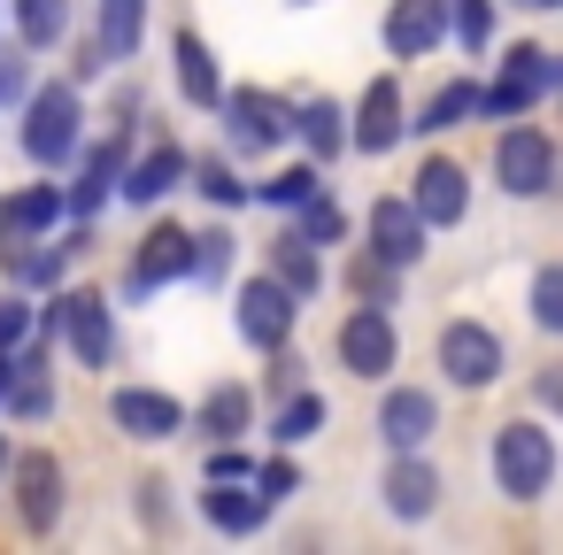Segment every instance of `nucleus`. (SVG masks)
Masks as SVG:
<instances>
[{"mask_svg": "<svg viewBox=\"0 0 563 555\" xmlns=\"http://www.w3.org/2000/svg\"><path fill=\"white\" fill-rule=\"evenodd\" d=\"M186 170H194V155H186L178 140H147V147L124 163V186H117V201H132V209H163V201L186 186Z\"/></svg>", "mask_w": 563, "mask_h": 555, "instance_id": "nucleus-22", "label": "nucleus"}, {"mask_svg": "<svg viewBox=\"0 0 563 555\" xmlns=\"http://www.w3.org/2000/svg\"><path fill=\"white\" fill-rule=\"evenodd\" d=\"M548 47L540 40H509V55L494 63V78L478 86V116L486 124H509V116H532L540 101H548Z\"/></svg>", "mask_w": 563, "mask_h": 555, "instance_id": "nucleus-9", "label": "nucleus"}, {"mask_svg": "<svg viewBox=\"0 0 563 555\" xmlns=\"http://www.w3.org/2000/svg\"><path fill=\"white\" fill-rule=\"evenodd\" d=\"M448 40L478 63L494 47V0H448Z\"/></svg>", "mask_w": 563, "mask_h": 555, "instance_id": "nucleus-37", "label": "nucleus"}, {"mask_svg": "<svg viewBox=\"0 0 563 555\" xmlns=\"http://www.w3.org/2000/svg\"><path fill=\"white\" fill-rule=\"evenodd\" d=\"M201 517L224 532V540H247L278 517V501L255 486V478H201Z\"/></svg>", "mask_w": 563, "mask_h": 555, "instance_id": "nucleus-23", "label": "nucleus"}, {"mask_svg": "<svg viewBox=\"0 0 563 555\" xmlns=\"http://www.w3.org/2000/svg\"><path fill=\"white\" fill-rule=\"evenodd\" d=\"M217 124H224V155L263 163V155H278L294 140V101L286 93H263V86H224Z\"/></svg>", "mask_w": 563, "mask_h": 555, "instance_id": "nucleus-6", "label": "nucleus"}, {"mask_svg": "<svg viewBox=\"0 0 563 555\" xmlns=\"http://www.w3.org/2000/svg\"><path fill=\"white\" fill-rule=\"evenodd\" d=\"M263 270H271L278 286H294L301 301H317V293H324V247H317L301 224H286V232H271V240H263Z\"/></svg>", "mask_w": 563, "mask_h": 555, "instance_id": "nucleus-25", "label": "nucleus"}, {"mask_svg": "<svg viewBox=\"0 0 563 555\" xmlns=\"http://www.w3.org/2000/svg\"><path fill=\"white\" fill-rule=\"evenodd\" d=\"M440 493H448V478H440L432 447L386 455V470H378V509H386V517H401V524H424V517L440 509Z\"/></svg>", "mask_w": 563, "mask_h": 555, "instance_id": "nucleus-14", "label": "nucleus"}, {"mask_svg": "<svg viewBox=\"0 0 563 555\" xmlns=\"http://www.w3.org/2000/svg\"><path fill=\"white\" fill-rule=\"evenodd\" d=\"M132 509L147 517V532H170V478H140L132 486Z\"/></svg>", "mask_w": 563, "mask_h": 555, "instance_id": "nucleus-43", "label": "nucleus"}, {"mask_svg": "<svg viewBox=\"0 0 563 555\" xmlns=\"http://www.w3.org/2000/svg\"><path fill=\"white\" fill-rule=\"evenodd\" d=\"M9 24H16V47H24V55H47V47L70 40L78 0H9Z\"/></svg>", "mask_w": 563, "mask_h": 555, "instance_id": "nucleus-29", "label": "nucleus"}, {"mask_svg": "<svg viewBox=\"0 0 563 555\" xmlns=\"http://www.w3.org/2000/svg\"><path fill=\"white\" fill-rule=\"evenodd\" d=\"M432 363H440V378H448L455 393H486V386L509 370V347H501V332H494L486 317H448V324L432 332Z\"/></svg>", "mask_w": 563, "mask_h": 555, "instance_id": "nucleus-7", "label": "nucleus"}, {"mask_svg": "<svg viewBox=\"0 0 563 555\" xmlns=\"http://www.w3.org/2000/svg\"><path fill=\"white\" fill-rule=\"evenodd\" d=\"M186 186H194V193H201L209 209H224V217L255 201V186L240 178V163H232V155H194V170H186Z\"/></svg>", "mask_w": 563, "mask_h": 555, "instance_id": "nucleus-32", "label": "nucleus"}, {"mask_svg": "<svg viewBox=\"0 0 563 555\" xmlns=\"http://www.w3.org/2000/svg\"><path fill=\"white\" fill-rule=\"evenodd\" d=\"M63 47H70V78H78V86H101V78L117 70V63L101 55V40H93V32H86V40H63Z\"/></svg>", "mask_w": 563, "mask_h": 555, "instance_id": "nucleus-42", "label": "nucleus"}, {"mask_svg": "<svg viewBox=\"0 0 563 555\" xmlns=\"http://www.w3.org/2000/svg\"><path fill=\"white\" fill-rule=\"evenodd\" d=\"M555 470H563V447H555V432H548L540 417H509V424H494V440H486V478H494L501 501H517V509L548 501Z\"/></svg>", "mask_w": 563, "mask_h": 555, "instance_id": "nucleus-2", "label": "nucleus"}, {"mask_svg": "<svg viewBox=\"0 0 563 555\" xmlns=\"http://www.w3.org/2000/svg\"><path fill=\"white\" fill-rule=\"evenodd\" d=\"M109 109L132 124V116H147V93H140V86H117V93H109Z\"/></svg>", "mask_w": 563, "mask_h": 555, "instance_id": "nucleus-46", "label": "nucleus"}, {"mask_svg": "<svg viewBox=\"0 0 563 555\" xmlns=\"http://www.w3.org/2000/svg\"><path fill=\"white\" fill-rule=\"evenodd\" d=\"M401 278H409V270L378 263L371 247H363V255L347 263V293H355V301H378V309H394V301H401Z\"/></svg>", "mask_w": 563, "mask_h": 555, "instance_id": "nucleus-35", "label": "nucleus"}, {"mask_svg": "<svg viewBox=\"0 0 563 555\" xmlns=\"http://www.w3.org/2000/svg\"><path fill=\"white\" fill-rule=\"evenodd\" d=\"M548 93H555V101H563V55H555V63H548Z\"/></svg>", "mask_w": 563, "mask_h": 555, "instance_id": "nucleus-47", "label": "nucleus"}, {"mask_svg": "<svg viewBox=\"0 0 563 555\" xmlns=\"http://www.w3.org/2000/svg\"><path fill=\"white\" fill-rule=\"evenodd\" d=\"M9 455H16V447H9V432H0V486H9Z\"/></svg>", "mask_w": 563, "mask_h": 555, "instance_id": "nucleus-48", "label": "nucleus"}, {"mask_svg": "<svg viewBox=\"0 0 563 555\" xmlns=\"http://www.w3.org/2000/svg\"><path fill=\"white\" fill-rule=\"evenodd\" d=\"M294 140H301V155L309 163H340L347 155V101H332V93H309V101H294Z\"/></svg>", "mask_w": 563, "mask_h": 555, "instance_id": "nucleus-26", "label": "nucleus"}, {"mask_svg": "<svg viewBox=\"0 0 563 555\" xmlns=\"http://www.w3.org/2000/svg\"><path fill=\"white\" fill-rule=\"evenodd\" d=\"M517 9H563V0H517Z\"/></svg>", "mask_w": 563, "mask_h": 555, "instance_id": "nucleus-50", "label": "nucleus"}, {"mask_svg": "<svg viewBox=\"0 0 563 555\" xmlns=\"http://www.w3.org/2000/svg\"><path fill=\"white\" fill-rule=\"evenodd\" d=\"M109 424H117L124 440H140V447H163V440L186 432V401L163 393V386H117V393H109Z\"/></svg>", "mask_w": 563, "mask_h": 555, "instance_id": "nucleus-18", "label": "nucleus"}, {"mask_svg": "<svg viewBox=\"0 0 563 555\" xmlns=\"http://www.w3.org/2000/svg\"><path fill=\"white\" fill-rule=\"evenodd\" d=\"M32 332H40V293H24V286H16L9 301H0V355H16Z\"/></svg>", "mask_w": 563, "mask_h": 555, "instance_id": "nucleus-39", "label": "nucleus"}, {"mask_svg": "<svg viewBox=\"0 0 563 555\" xmlns=\"http://www.w3.org/2000/svg\"><path fill=\"white\" fill-rule=\"evenodd\" d=\"M86 124H93V109H86L78 78H32V93L16 101V147L32 170H70L78 147L93 140Z\"/></svg>", "mask_w": 563, "mask_h": 555, "instance_id": "nucleus-1", "label": "nucleus"}, {"mask_svg": "<svg viewBox=\"0 0 563 555\" xmlns=\"http://www.w3.org/2000/svg\"><path fill=\"white\" fill-rule=\"evenodd\" d=\"M40 324L55 332V347L78 370H109L117 363V301L93 286H55V301H40Z\"/></svg>", "mask_w": 563, "mask_h": 555, "instance_id": "nucleus-3", "label": "nucleus"}, {"mask_svg": "<svg viewBox=\"0 0 563 555\" xmlns=\"http://www.w3.org/2000/svg\"><path fill=\"white\" fill-rule=\"evenodd\" d=\"M301 309H309V301H301L294 286H278L271 270L232 286V332H240V347H255V355L286 347V340H294V324H301Z\"/></svg>", "mask_w": 563, "mask_h": 555, "instance_id": "nucleus-10", "label": "nucleus"}, {"mask_svg": "<svg viewBox=\"0 0 563 555\" xmlns=\"http://www.w3.org/2000/svg\"><path fill=\"white\" fill-rule=\"evenodd\" d=\"M186 432H194L201 447L247 440V432H255V386H247V378H217V386H201V401L186 409Z\"/></svg>", "mask_w": 563, "mask_h": 555, "instance_id": "nucleus-21", "label": "nucleus"}, {"mask_svg": "<svg viewBox=\"0 0 563 555\" xmlns=\"http://www.w3.org/2000/svg\"><path fill=\"white\" fill-rule=\"evenodd\" d=\"M525 309H532V324H540L548 340H563V263H540V270L525 278Z\"/></svg>", "mask_w": 563, "mask_h": 555, "instance_id": "nucleus-36", "label": "nucleus"}, {"mask_svg": "<svg viewBox=\"0 0 563 555\" xmlns=\"http://www.w3.org/2000/svg\"><path fill=\"white\" fill-rule=\"evenodd\" d=\"M409 201H417V217H424L432 232H455V224L471 217V170H463L455 155H424L417 178H409Z\"/></svg>", "mask_w": 563, "mask_h": 555, "instance_id": "nucleus-20", "label": "nucleus"}, {"mask_svg": "<svg viewBox=\"0 0 563 555\" xmlns=\"http://www.w3.org/2000/svg\"><path fill=\"white\" fill-rule=\"evenodd\" d=\"M263 363H271V370H263V401H286V393L301 386V370H309V363L294 355V340H286V347H271Z\"/></svg>", "mask_w": 563, "mask_h": 555, "instance_id": "nucleus-41", "label": "nucleus"}, {"mask_svg": "<svg viewBox=\"0 0 563 555\" xmlns=\"http://www.w3.org/2000/svg\"><path fill=\"white\" fill-rule=\"evenodd\" d=\"M170 63H178V101L201 109V116H217V101H224V63H217V47L186 24V32L170 40Z\"/></svg>", "mask_w": 563, "mask_h": 555, "instance_id": "nucleus-24", "label": "nucleus"}, {"mask_svg": "<svg viewBox=\"0 0 563 555\" xmlns=\"http://www.w3.org/2000/svg\"><path fill=\"white\" fill-rule=\"evenodd\" d=\"M9 378H16V363H9V355H0V393H9Z\"/></svg>", "mask_w": 563, "mask_h": 555, "instance_id": "nucleus-49", "label": "nucleus"}, {"mask_svg": "<svg viewBox=\"0 0 563 555\" xmlns=\"http://www.w3.org/2000/svg\"><path fill=\"white\" fill-rule=\"evenodd\" d=\"M309 193H324V163H309V155L286 163V170H271V178H255V201H263V209H286V217H294Z\"/></svg>", "mask_w": 563, "mask_h": 555, "instance_id": "nucleus-33", "label": "nucleus"}, {"mask_svg": "<svg viewBox=\"0 0 563 555\" xmlns=\"http://www.w3.org/2000/svg\"><path fill=\"white\" fill-rule=\"evenodd\" d=\"M317 432H332V401L317 386H294L286 401H271V447H309Z\"/></svg>", "mask_w": 563, "mask_h": 555, "instance_id": "nucleus-30", "label": "nucleus"}, {"mask_svg": "<svg viewBox=\"0 0 563 555\" xmlns=\"http://www.w3.org/2000/svg\"><path fill=\"white\" fill-rule=\"evenodd\" d=\"M494 186H501L509 201H548V193L563 186V147H555V132L509 116V124L494 132Z\"/></svg>", "mask_w": 563, "mask_h": 555, "instance_id": "nucleus-5", "label": "nucleus"}, {"mask_svg": "<svg viewBox=\"0 0 563 555\" xmlns=\"http://www.w3.org/2000/svg\"><path fill=\"white\" fill-rule=\"evenodd\" d=\"M0 409H9L16 424H47V417H55V378H47V370H16L9 393H0Z\"/></svg>", "mask_w": 563, "mask_h": 555, "instance_id": "nucleus-34", "label": "nucleus"}, {"mask_svg": "<svg viewBox=\"0 0 563 555\" xmlns=\"http://www.w3.org/2000/svg\"><path fill=\"white\" fill-rule=\"evenodd\" d=\"M409 140V101H401V78H371L363 101L347 109V155H394Z\"/></svg>", "mask_w": 563, "mask_h": 555, "instance_id": "nucleus-15", "label": "nucleus"}, {"mask_svg": "<svg viewBox=\"0 0 563 555\" xmlns=\"http://www.w3.org/2000/svg\"><path fill=\"white\" fill-rule=\"evenodd\" d=\"M255 486H263L271 501H294V493H301V463H294V447H271V455H255Z\"/></svg>", "mask_w": 563, "mask_h": 555, "instance_id": "nucleus-40", "label": "nucleus"}, {"mask_svg": "<svg viewBox=\"0 0 563 555\" xmlns=\"http://www.w3.org/2000/svg\"><path fill=\"white\" fill-rule=\"evenodd\" d=\"M232 270H240V232H232V224H201L186 278H194L201 293H232Z\"/></svg>", "mask_w": 563, "mask_h": 555, "instance_id": "nucleus-31", "label": "nucleus"}, {"mask_svg": "<svg viewBox=\"0 0 563 555\" xmlns=\"http://www.w3.org/2000/svg\"><path fill=\"white\" fill-rule=\"evenodd\" d=\"M378 47L394 63H424L448 47V0H386V16H378Z\"/></svg>", "mask_w": 563, "mask_h": 555, "instance_id": "nucleus-17", "label": "nucleus"}, {"mask_svg": "<svg viewBox=\"0 0 563 555\" xmlns=\"http://www.w3.org/2000/svg\"><path fill=\"white\" fill-rule=\"evenodd\" d=\"M124 163H132V132H109V140H86V147H78V163H70V186H63V209H70V224H93V217L117 201V186H124Z\"/></svg>", "mask_w": 563, "mask_h": 555, "instance_id": "nucleus-12", "label": "nucleus"}, {"mask_svg": "<svg viewBox=\"0 0 563 555\" xmlns=\"http://www.w3.org/2000/svg\"><path fill=\"white\" fill-rule=\"evenodd\" d=\"M301 9H317V0H301Z\"/></svg>", "mask_w": 563, "mask_h": 555, "instance_id": "nucleus-51", "label": "nucleus"}, {"mask_svg": "<svg viewBox=\"0 0 563 555\" xmlns=\"http://www.w3.org/2000/svg\"><path fill=\"white\" fill-rule=\"evenodd\" d=\"M186 263H194V232H186V224H170V217H155V224L140 232V247L124 255L117 301H155L163 286H178V278H186Z\"/></svg>", "mask_w": 563, "mask_h": 555, "instance_id": "nucleus-11", "label": "nucleus"}, {"mask_svg": "<svg viewBox=\"0 0 563 555\" xmlns=\"http://www.w3.org/2000/svg\"><path fill=\"white\" fill-rule=\"evenodd\" d=\"M463 124H478V78H448L424 109H409V140H448Z\"/></svg>", "mask_w": 563, "mask_h": 555, "instance_id": "nucleus-27", "label": "nucleus"}, {"mask_svg": "<svg viewBox=\"0 0 563 555\" xmlns=\"http://www.w3.org/2000/svg\"><path fill=\"white\" fill-rule=\"evenodd\" d=\"M294 224H301L317 247H340V240H347V209H340L332 193H309V201L294 209Z\"/></svg>", "mask_w": 563, "mask_h": 555, "instance_id": "nucleus-38", "label": "nucleus"}, {"mask_svg": "<svg viewBox=\"0 0 563 555\" xmlns=\"http://www.w3.org/2000/svg\"><path fill=\"white\" fill-rule=\"evenodd\" d=\"M93 40H101V55L117 70L140 63V47H147V0H93Z\"/></svg>", "mask_w": 563, "mask_h": 555, "instance_id": "nucleus-28", "label": "nucleus"}, {"mask_svg": "<svg viewBox=\"0 0 563 555\" xmlns=\"http://www.w3.org/2000/svg\"><path fill=\"white\" fill-rule=\"evenodd\" d=\"M332 355H340V370H347V378L386 386V370H401V324H394V309L355 301V309L340 317V332H332Z\"/></svg>", "mask_w": 563, "mask_h": 555, "instance_id": "nucleus-8", "label": "nucleus"}, {"mask_svg": "<svg viewBox=\"0 0 563 555\" xmlns=\"http://www.w3.org/2000/svg\"><path fill=\"white\" fill-rule=\"evenodd\" d=\"M363 247H371L378 263H394V270H417V263H424V247H432V224L417 217V201H409V193H378V201H371V217H363Z\"/></svg>", "mask_w": 563, "mask_h": 555, "instance_id": "nucleus-13", "label": "nucleus"}, {"mask_svg": "<svg viewBox=\"0 0 563 555\" xmlns=\"http://www.w3.org/2000/svg\"><path fill=\"white\" fill-rule=\"evenodd\" d=\"M32 93V63H24V47H9V55H0V109H16Z\"/></svg>", "mask_w": 563, "mask_h": 555, "instance_id": "nucleus-44", "label": "nucleus"}, {"mask_svg": "<svg viewBox=\"0 0 563 555\" xmlns=\"http://www.w3.org/2000/svg\"><path fill=\"white\" fill-rule=\"evenodd\" d=\"M63 217H70V209H63L55 170H47V178H32V186H16V193H0V263H9L24 240H47Z\"/></svg>", "mask_w": 563, "mask_h": 555, "instance_id": "nucleus-19", "label": "nucleus"}, {"mask_svg": "<svg viewBox=\"0 0 563 555\" xmlns=\"http://www.w3.org/2000/svg\"><path fill=\"white\" fill-rule=\"evenodd\" d=\"M532 401H540V417H563V363L532 370Z\"/></svg>", "mask_w": 563, "mask_h": 555, "instance_id": "nucleus-45", "label": "nucleus"}, {"mask_svg": "<svg viewBox=\"0 0 563 555\" xmlns=\"http://www.w3.org/2000/svg\"><path fill=\"white\" fill-rule=\"evenodd\" d=\"M371 424H378V447H386V455L432 447V432H440V393H432V386H401V378H386Z\"/></svg>", "mask_w": 563, "mask_h": 555, "instance_id": "nucleus-16", "label": "nucleus"}, {"mask_svg": "<svg viewBox=\"0 0 563 555\" xmlns=\"http://www.w3.org/2000/svg\"><path fill=\"white\" fill-rule=\"evenodd\" d=\"M0 501H9V517H16L24 540H47V532L63 524V509H70V470H63V455L16 447V455H9V486H0Z\"/></svg>", "mask_w": 563, "mask_h": 555, "instance_id": "nucleus-4", "label": "nucleus"}]
</instances>
